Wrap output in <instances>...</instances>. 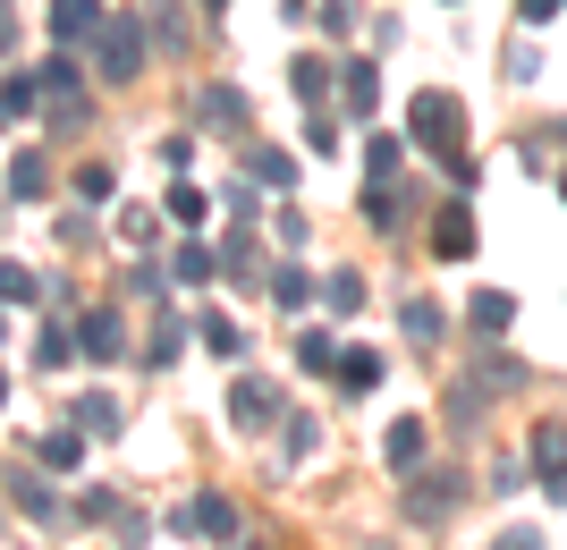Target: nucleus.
<instances>
[{
    "instance_id": "f257e3e1",
    "label": "nucleus",
    "mask_w": 567,
    "mask_h": 550,
    "mask_svg": "<svg viewBox=\"0 0 567 550\" xmlns=\"http://www.w3.org/2000/svg\"><path fill=\"white\" fill-rule=\"evenodd\" d=\"M406 136L424 144L432 162H450V178L466 187L474 178V162H466V102L457 94H441V85H424V94L406 102Z\"/></svg>"
},
{
    "instance_id": "f03ea898",
    "label": "nucleus",
    "mask_w": 567,
    "mask_h": 550,
    "mask_svg": "<svg viewBox=\"0 0 567 550\" xmlns=\"http://www.w3.org/2000/svg\"><path fill=\"white\" fill-rule=\"evenodd\" d=\"M457 500H466L457 466H415V475H406V517H415V526H450Z\"/></svg>"
},
{
    "instance_id": "7ed1b4c3",
    "label": "nucleus",
    "mask_w": 567,
    "mask_h": 550,
    "mask_svg": "<svg viewBox=\"0 0 567 550\" xmlns=\"http://www.w3.org/2000/svg\"><path fill=\"white\" fill-rule=\"evenodd\" d=\"M144 51H153V25H136V18H111V25L94 34V60H102V76H111V85L144 76Z\"/></svg>"
},
{
    "instance_id": "20e7f679",
    "label": "nucleus",
    "mask_w": 567,
    "mask_h": 550,
    "mask_svg": "<svg viewBox=\"0 0 567 550\" xmlns=\"http://www.w3.org/2000/svg\"><path fill=\"white\" fill-rule=\"evenodd\" d=\"M525 457H534V482H543L550 500L567 508V424H559V415H543V424H534V440H525Z\"/></svg>"
},
{
    "instance_id": "39448f33",
    "label": "nucleus",
    "mask_w": 567,
    "mask_h": 550,
    "mask_svg": "<svg viewBox=\"0 0 567 550\" xmlns=\"http://www.w3.org/2000/svg\"><path fill=\"white\" fill-rule=\"evenodd\" d=\"M424 457H432V424L424 415H399V424L381 432V466H390V475H415Z\"/></svg>"
},
{
    "instance_id": "423d86ee",
    "label": "nucleus",
    "mask_w": 567,
    "mask_h": 550,
    "mask_svg": "<svg viewBox=\"0 0 567 550\" xmlns=\"http://www.w3.org/2000/svg\"><path fill=\"white\" fill-rule=\"evenodd\" d=\"M229 424H237V432L280 424V390H271V382H255V373H237V382H229Z\"/></svg>"
},
{
    "instance_id": "0eeeda50",
    "label": "nucleus",
    "mask_w": 567,
    "mask_h": 550,
    "mask_svg": "<svg viewBox=\"0 0 567 550\" xmlns=\"http://www.w3.org/2000/svg\"><path fill=\"white\" fill-rule=\"evenodd\" d=\"M406 212H415V187H399V178H364V220H373L381 238H399Z\"/></svg>"
},
{
    "instance_id": "6e6552de",
    "label": "nucleus",
    "mask_w": 567,
    "mask_h": 550,
    "mask_svg": "<svg viewBox=\"0 0 567 550\" xmlns=\"http://www.w3.org/2000/svg\"><path fill=\"white\" fill-rule=\"evenodd\" d=\"M76 347H85V364H118L127 356V322H118L111 305H94L85 322H76Z\"/></svg>"
},
{
    "instance_id": "1a4fd4ad",
    "label": "nucleus",
    "mask_w": 567,
    "mask_h": 550,
    "mask_svg": "<svg viewBox=\"0 0 567 550\" xmlns=\"http://www.w3.org/2000/svg\"><path fill=\"white\" fill-rule=\"evenodd\" d=\"M432 255H441V263H466L474 255V212L466 204H441V212H432Z\"/></svg>"
},
{
    "instance_id": "9d476101",
    "label": "nucleus",
    "mask_w": 567,
    "mask_h": 550,
    "mask_svg": "<svg viewBox=\"0 0 567 550\" xmlns=\"http://www.w3.org/2000/svg\"><path fill=\"white\" fill-rule=\"evenodd\" d=\"M195 339H204L213 356H229V364H246V347H255V339L237 331V313H220V305H204V313H195Z\"/></svg>"
},
{
    "instance_id": "9b49d317",
    "label": "nucleus",
    "mask_w": 567,
    "mask_h": 550,
    "mask_svg": "<svg viewBox=\"0 0 567 550\" xmlns=\"http://www.w3.org/2000/svg\"><path fill=\"white\" fill-rule=\"evenodd\" d=\"M102 0H51V34H60V43H94L102 34Z\"/></svg>"
},
{
    "instance_id": "f8f14e48",
    "label": "nucleus",
    "mask_w": 567,
    "mask_h": 550,
    "mask_svg": "<svg viewBox=\"0 0 567 550\" xmlns=\"http://www.w3.org/2000/svg\"><path fill=\"white\" fill-rule=\"evenodd\" d=\"M399 331L424 339V347H441V339H450V305H441V297H406V305H399Z\"/></svg>"
},
{
    "instance_id": "ddd939ff",
    "label": "nucleus",
    "mask_w": 567,
    "mask_h": 550,
    "mask_svg": "<svg viewBox=\"0 0 567 550\" xmlns=\"http://www.w3.org/2000/svg\"><path fill=\"white\" fill-rule=\"evenodd\" d=\"M85 440H94L85 424H60V432H43V440H34V466H51V475H69L76 457H85Z\"/></svg>"
},
{
    "instance_id": "4468645a",
    "label": "nucleus",
    "mask_w": 567,
    "mask_h": 550,
    "mask_svg": "<svg viewBox=\"0 0 567 550\" xmlns=\"http://www.w3.org/2000/svg\"><path fill=\"white\" fill-rule=\"evenodd\" d=\"M69 424H85L94 440H118V424H127V415H118V398H111V390H85V398L69 407Z\"/></svg>"
},
{
    "instance_id": "2eb2a0df",
    "label": "nucleus",
    "mask_w": 567,
    "mask_h": 550,
    "mask_svg": "<svg viewBox=\"0 0 567 550\" xmlns=\"http://www.w3.org/2000/svg\"><path fill=\"white\" fill-rule=\"evenodd\" d=\"M492 398H499V390L483 382V373H466V382L450 390V424H457V432H474V424H483V415H492Z\"/></svg>"
},
{
    "instance_id": "dca6fc26",
    "label": "nucleus",
    "mask_w": 567,
    "mask_h": 550,
    "mask_svg": "<svg viewBox=\"0 0 567 550\" xmlns=\"http://www.w3.org/2000/svg\"><path fill=\"white\" fill-rule=\"evenodd\" d=\"M466 322L483 339H499V331H517V297H508V288H483V297H474L466 305Z\"/></svg>"
},
{
    "instance_id": "f3484780",
    "label": "nucleus",
    "mask_w": 567,
    "mask_h": 550,
    "mask_svg": "<svg viewBox=\"0 0 567 550\" xmlns=\"http://www.w3.org/2000/svg\"><path fill=\"white\" fill-rule=\"evenodd\" d=\"M43 195H51L43 153H9V204H43Z\"/></svg>"
},
{
    "instance_id": "a211bd4d",
    "label": "nucleus",
    "mask_w": 567,
    "mask_h": 550,
    "mask_svg": "<svg viewBox=\"0 0 567 550\" xmlns=\"http://www.w3.org/2000/svg\"><path fill=\"white\" fill-rule=\"evenodd\" d=\"M331 85H339V60H313V51H306V60L288 69V94H297V102H331Z\"/></svg>"
},
{
    "instance_id": "6ab92c4d",
    "label": "nucleus",
    "mask_w": 567,
    "mask_h": 550,
    "mask_svg": "<svg viewBox=\"0 0 567 550\" xmlns=\"http://www.w3.org/2000/svg\"><path fill=\"white\" fill-rule=\"evenodd\" d=\"M381 373H390V364H381L373 347H348V356H339V390H348V398H373Z\"/></svg>"
},
{
    "instance_id": "aec40b11",
    "label": "nucleus",
    "mask_w": 567,
    "mask_h": 550,
    "mask_svg": "<svg viewBox=\"0 0 567 550\" xmlns=\"http://www.w3.org/2000/svg\"><path fill=\"white\" fill-rule=\"evenodd\" d=\"M313 297H322V280H313V271H297V263L271 271V305H280V313H306Z\"/></svg>"
},
{
    "instance_id": "412c9836",
    "label": "nucleus",
    "mask_w": 567,
    "mask_h": 550,
    "mask_svg": "<svg viewBox=\"0 0 567 550\" xmlns=\"http://www.w3.org/2000/svg\"><path fill=\"white\" fill-rule=\"evenodd\" d=\"M195 533H204V542H237V500L229 491H204V500H195Z\"/></svg>"
},
{
    "instance_id": "4be33fe9",
    "label": "nucleus",
    "mask_w": 567,
    "mask_h": 550,
    "mask_svg": "<svg viewBox=\"0 0 567 550\" xmlns=\"http://www.w3.org/2000/svg\"><path fill=\"white\" fill-rule=\"evenodd\" d=\"M195 120H204V127H246V94H237V85H204Z\"/></svg>"
},
{
    "instance_id": "5701e85b",
    "label": "nucleus",
    "mask_w": 567,
    "mask_h": 550,
    "mask_svg": "<svg viewBox=\"0 0 567 550\" xmlns=\"http://www.w3.org/2000/svg\"><path fill=\"white\" fill-rule=\"evenodd\" d=\"M246 178H255V187H288V178H297V162H288L280 144H246Z\"/></svg>"
},
{
    "instance_id": "b1692460",
    "label": "nucleus",
    "mask_w": 567,
    "mask_h": 550,
    "mask_svg": "<svg viewBox=\"0 0 567 550\" xmlns=\"http://www.w3.org/2000/svg\"><path fill=\"white\" fill-rule=\"evenodd\" d=\"M339 102H348L355 120H373V102H381V69H339Z\"/></svg>"
},
{
    "instance_id": "393cba45",
    "label": "nucleus",
    "mask_w": 567,
    "mask_h": 550,
    "mask_svg": "<svg viewBox=\"0 0 567 550\" xmlns=\"http://www.w3.org/2000/svg\"><path fill=\"white\" fill-rule=\"evenodd\" d=\"M220 280H237V288L255 280V238H246V220H237L229 238H220Z\"/></svg>"
},
{
    "instance_id": "a878e982",
    "label": "nucleus",
    "mask_w": 567,
    "mask_h": 550,
    "mask_svg": "<svg viewBox=\"0 0 567 550\" xmlns=\"http://www.w3.org/2000/svg\"><path fill=\"white\" fill-rule=\"evenodd\" d=\"M169 280H187V288L220 280V255H213V246H178V255H169Z\"/></svg>"
},
{
    "instance_id": "bb28decb",
    "label": "nucleus",
    "mask_w": 567,
    "mask_h": 550,
    "mask_svg": "<svg viewBox=\"0 0 567 550\" xmlns=\"http://www.w3.org/2000/svg\"><path fill=\"white\" fill-rule=\"evenodd\" d=\"M474 373H483V382H492L499 398H508V390H525V364L508 356V347H483V356H474Z\"/></svg>"
},
{
    "instance_id": "cd10ccee",
    "label": "nucleus",
    "mask_w": 567,
    "mask_h": 550,
    "mask_svg": "<svg viewBox=\"0 0 567 550\" xmlns=\"http://www.w3.org/2000/svg\"><path fill=\"white\" fill-rule=\"evenodd\" d=\"M9 500H18V517H34V526H51V517H60V500H51L34 475H9Z\"/></svg>"
},
{
    "instance_id": "c85d7f7f",
    "label": "nucleus",
    "mask_w": 567,
    "mask_h": 550,
    "mask_svg": "<svg viewBox=\"0 0 567 550\" xmlns=\"http://www.w3.org/2000/svg\"><path fill=\"white\" fill-rule=\"evenodd\" d=\"M69 356H85V347H76V331L43 322V331H34V373H51V364H69Z\"/></svg>"
},
{
    "instance_id": "c756f323",
    "label": "nucleus",
    "mask_w": 567,
    "mask_h": 550,
    "mask_svg": "<svg viewBox=\"0 0 567 550\" xmlns=\"http://www.w3.org/2000/svg\"><path fill=\"white\" fill-rule=\"evenodd\" d=\"M162 204H169V220H178V229H204V212H213V195H204V187H187V178H178V187H169Z\"/></svg>"
},
{
    "instance_id": "7c9ffc66",
    "label": "nucleus",
    "mask_w": 567,
    "mask_h": 550,
    "mask_svg": "<svg viewBox=\"0 0 567 550\" xmlns=\"http://www.w3.org/2000/svg\"><path fill=\"white\" fill-rule=\"evenodd\" d=\"M187 322H178V313H162V322H153V347H144V364H178V347H187Z\"/></svg>"
},
{
    "instance_id": "2f4dec72",
    "label": "nucleus",
    "mask_w": 567,
    "mask_h": 550,
    "mask_svg": "<svg viewBox=\"0 0 567 550\" xmlns=\"http://www.w3.org/2000/svg\"><path fill=\"white\" fill-rule=\"evenodd\" d=\"M339 356H348V347H339L331 331H306V339H297V364H306V373H339Z\"/></svg>"
},
{
    "instance_id": "473e14b6",
    "label": "nucleus",
    "mask_w": 567,
    "mask_h": 550,
    "mask_svg": "<svg viewBox=\"0 0 567 550\" xmlns=\"http://www.w3.org/2000/svg\"><path fill=\"white\" fill-rule=\"evenodd\" d=\"M9 120H25V111H34V102H43V69H9Z\"/></svg>"
},
{
    "instance_id": "72a5a7b5",
    "label": "nucleus",
    "mask_w": 567,
    "mask_h": 550,
    "mask_svg": "<svg viewBox=\"0 0 567 550\" xmlns=\"http://www.w3.org/2000/svg\"><path fill=\"white\" fill-rule=\"evenodd\" d=\"M153 43H162L169 60L187 51V18H178V0H162V9H153Z\"/></svg>"
},
{
    "instance_id": "f704fd0d",
    "label": "nucleus",
    "mask_w": 567,
    "mask_h": 550,
    "mask_svg": "<svg viewBox=\"0 0 567 550\" xmlns=\"http://www.w3.org/2000/svg\"><path fill=\"white\" fill-rule=\"evenodd\" d=\"M322 305H331V313H355V305H364V280H355V271H331V280H322Z\"/></svg>"
},
{
    "instance_id": "c9c22d12",
    "label": "nucleus",
    "mask_w": 567,
    "mask_h": 550,
    "mask_svg": "<svg viewBox=\"0 0 567 550\" xmlns=\"http://www.w3.org/2000/svg\"><path fill=\"white\" fill-rule=\"evenodd\" d=\"M364 178H399V136H373V144H364Z\"/></svg>"
},
{
    "instance_id": "e433bc0d",
    "label": "nucleus",
    "mask_w": 567,
    "mask_h": 550,
    "mask_svg": "<svg viewBox=\"0 0 567 550\" xmlns=\"http://www.w3.org/2000/svg\"><path fill=\"white\" fill-rule=\"evenodd\" d=\"M111 187H118L111 162H85V169H76V195H85V204H111Z\"/></svg>"
},
{
    "instance_id": "4c0bfd02",
    "label": "nucleus",
    "mask_w": 567,
    "mask_h": 550,
    "mask_svg": "<svg viewBox=\"0 0 567 550\" xmlns=\"http://www.w3.org/2000/svg\"><path fill=\"white\" fill-rule=\"evenodd\" d=\"M0 288H9V305H34V297H43V280L25 263H0Z\"/></svg>"
},
{
    "instance_id": "58836bf2",
    "label": "nucleus",
    "mask_w": 567,
    "mask_h": 550,
    "mask_svg": "<svg viewBox=\"0 0 567 550\" xmlns=\"http://www.w3.org/2000/svg\"><path fill=\"white\" fill-rule=\"evenodd\" d=\"M313 440H322V432H313V415H288V424H280V449H288V457H313Z\"/></svg>"
},
{
    "instance_id": "ea45409f",
    "label": "nucleus",
    "mask_w": 567,
    "mask_h": 550,
    "mask_svg": "<svg viewBox=\"0 0 567 550\" xmlns=\"http://www.w3.org/2000/svg\"><path fill=\"white\" fill-rule=\"evenodd\" d=\"M534 76H543V51H534V43H508V85H534Z\"/></svg>"
},
{
    "instance_id": "a19ab883",
    "label": "nucleus",
    "mask_w": 567,
    "mask_h": 550,
    "mask_svg": "<svg viewBox=\"0 0 567 550\" xmlns=\"http://www.w3.org/2000/svg\"><path fill=\"white\" fill-rule=\"evenodd\" d=\"M525 482H534V457H499L492 466V491H525Z\"/></svg>"
},
{
    "instance_id": "79ce46f5",
    "label": "nucleus",
    "mask_w": 567,
    "mask_h": 550,
    "mask_svg": "<svg viewBox=\"0 0 567 550\" xmlns=\"http://www.w3.org/2000/svg\"><path fill=\"white\" fill-rule=\"evenodd\" d=\"M153 229H162V220L144 212V204H136V212H118V238H127V246H144V238H153Z\"/></svg>"
},
{
    "instance_id": "37998d69",
    "label": "nucleus",
    "mask_w": 567,
    "mask_h": 550,
    "mask_svg": "<svg viewBox=\"0 0 567 550\" xmlns=\"http://www.w3.org/2000/svg\"><path fill=\"white\" fill-rule=\"evenodd\" d=\"M162 162H169V178H187V162H195V144H187V136H162Z\"/></svg>"
},
{
    "instance_id": "c03bdc74",
    "label": "nucleus",
    "mask_w": 567,
    "mask_h": 550,
    "mask_svg": "<svg viewBox=\"0 0 567 550\" xmlns=\"http://www.w3.org/2000/svg\"><path fill=\"white\" fill-rule=\"evenodd\" d=\"M322 25H331V34H355V0H322Z\"/></svg>"
},
{
    "instance_id": "a18cd8bd",
    "label": "nucleus",
    "mask_w": 567,
    "mask_h": 550,
    "mask_svg": "<svg viewBox=\"0 0 567 550\" xmlns=\"http://www.w3.org/2000/svg\"><path fill=\"white\" fill-rule=\"evenodd\" d=\"M559 9H567V0H517V18H525V25H550Z\"/></svg>"
},
{
    "instance_id": "49530a36",
    "label": "nucleus",
    "mask_w": 567,
    "mask_h": 550,
    "mask_svg": "<svg viewBox=\"0 0 567 550\" xmlns=\"http://www.w3.org/2000/svg\"><path fill=\"white\" fill-rule=\"evenodd\" d=\"M492 550H543V533H525V526H517V533H499Z\"/></svg>"
},
{
    "instance_id": "de8ad7c7",
    "label": "nucleus",
    "mask_w": 567,
    "mask_h": 550,
    "mask_svg": "<svg viewBox=\"0 0 567 550\" xmlns=\"http://www.w3.org/2000/svg\"><path fill=\"white\" fill-rule=\"evenodd\" d=\"M364 550H399V542H364Z\"/></svg>"
},
{
    "instance_id": "09e8293b",
    "label": "nucleus",
    "mask_w": 567,
    "mask_h": 550,
    "mask_svg": "<svg viewBox=\"0 0 567 550\" xmlns=\"http://www.w3.org/2000/svg\"><path fill=\"white\" fill-rule=\"evenodd\" d=\"M204 9H229V0H204Z\"/></svg>"
},
{
    "instance_id": "8fccbe9b",
    "label": "nucleus",
    "mask_w": 567,
    "mask_h": 550,
    "mask_svg": "<svg viewBox=\"0 0 567 550\" xmlns=\"http://www.w3.org/2000/svg\"><path fill=\"white\" fill-rule=\"evenodd\" d=\"M559 195H567V169H559Z\"/></svg>"
}]
</instances>
